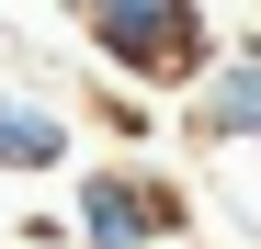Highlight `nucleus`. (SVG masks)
Here are the masks:
<instances>
[{
	"instance_id": "1",
	"label": "nucleus",
	"mask_w": 261,
	"mask_h": 249,
	"mask_svg": "<svg viewBox=\"0 0 261 249\" xmlns=\"http://www.w3.org/2000/svg\"><path fill=\"white\" fill-rule=\"evenodd\" d=\"M80 34H91L125 79H204L216 68L204 0H80Z\"/></svg>"
},
{
	"instance_id": "2",
	"label": "nucleus",
	"mask_w": 261,
	"mask_h": 249,
	"mask_svg": "<svg viewBox=\"0 0 261 249\" xmlns=\"http://www.w3.org/2000/svg\"><path fill=\"white\" fill-rule=\"evenodd\" d=\"M68 159V113L34 102V91H0V181L12 170H57Z\"/></svg>"
},
{
	"instance_id": "3",
	"label": "nucleus",
	"mask_w": 261,
	"mask_h": 249,
	"mask_svg": "<svg viewBox=\"0 0 261 249\" xmlns=\"http://www.w3.org/2000/svg\"><path fill=\"white\" fill-rule=\"evenodd\" d=\"M193 124L204 136H261V57H227L193 79Z\"/></svg>"
},
{
	"instance_id": "4",
	"label": "nucleus",
	"mask_w": 261,
	"mask_h": 249,
	"mask_svg": "<svg viewBox=\"0 0 261 249\" xmlns=\"http://www.w3.org/2000/svg\"><path fill=\"white\" fill-rule=\"evenodd\" d=\"M250 147H261V136H250Z\"/></svg>"
}]
</instances>
